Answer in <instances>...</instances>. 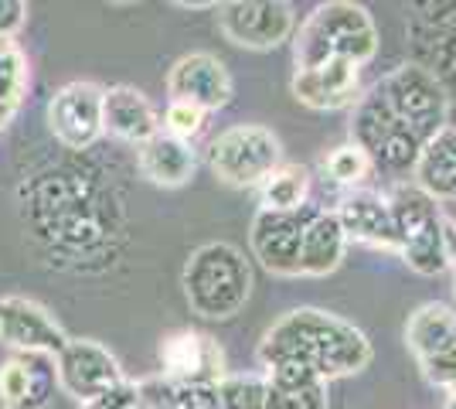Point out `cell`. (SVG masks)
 <instances>
[{
    "instance_id": "34",
    "label": "cell",
    "mask_w": 456,
    "mask_h": 409,
    "mask_svg": "<svg viewBox=\"0 0 456 409\" xmlns=\"http://www.w3.org/2000/svg\"><path fill=\"white\" fill-rule=\"evenodd\" d=\"M450 392H453V396H456V382H453V389H450Z\"/></svg>"
},
{
    "instance_id": "2",
    "label": "cell",
    "mask_w": 456,
    "mask_h": 409,
    "mask_svg": "<svg viewBox=\"0 0 456 409\" xmlns=\"http://www.w3.org/2000/svg\"><path fill=\"white\" fill-rule=\"evenodd\" d=\"M263 369L276 362H297L317 372L323 382L358 375L371 365V341L362 328L347 324L338 314L317 307H297L283 314L259 341Z\"/></svg>"
},
{
    "instance_id": "3",
    "label": "cell",
    "mask_w": 456,
    "mask_h": 409,
    "mask_svg": "<svg viewBox=\"0 0 456 409\" xmlns=\"http://www.w3.org/2000/svg\"><path fill=\"white\" fill-rule=\"evenodd\" d=\"M24 218L48 246L72 253L95 249L113 229L110 205L78 168H55L52 175L24 184Z\"/></svg>"
},
{
    "instance_id": "12",
    "label": "cell",
    "mask_w": 456,
    "mask_h": 409,
    "mask_svg": "<svg viewBox=\"0 0 456 409\" xmlns=\"http://www.w3.org/2000/svg\"><path fill=\"white\" fill-rule=\"evenodd\" d=\"M55 379L58 386L69 396H76L78 403H93L95 396L126 382L113 351L102 348L93 338H69L65 341V348L55 355Z\"/></svg>"
},
{
    "instance_id": "4",
    "label": "cell",
    "mask_w": 456,
    "mask_h": 409,
    "mask_svg": "<svg viewBox=\"0 0 456 409\" xmlns=\"http://www.w3.org/2000/svg\"><path fill=\"white\" fill-rule=\"evenodd\" d=\"M379 55V28L368 7L351 0H330L321 4L310 18L300 24L293 38V61L297 69L323 65V61H351L368 65Z\"/></svg>"
},
{
    "instance_id": "21",
    "label": "cell",
    "mask_w": 456,
    "mask_h": 409,
    "mask_svg": "<svg viewBox=\"0 0 456 409\" xmlns=\"http://www.w3.org/2000/svg\"><path fill=\"white\" fill-rule=\"evenodd\" d=\"M136 168L157 188H181L194 177L198 157H194V147L188 140H177V136L160 130L147 143L136 147Z\"/></svg>"
},
{
    "instance_id": "11",
    "label": "cell",
    "mask_w": 456,
    "mask_h": 409,
    "mask_svg": "<svg viewBox=\"0 0 456 409\" xmlns=\"http://www.w3.org/2000/svg\"><path fill=\"white\" fill-rule=\"evenodd\" d=\"M314 209L317 205L306 201L304 209H297V212H266V209L256 212L248 242H252L256 259L273 276H286V280L304 276L300 273V256H304V233Z\"/></svg>"
},
{
    "instance_id": "10",
    "label": "cell",
    "mask_w": 456,
    "mask_h": 409,
    "mask_svg": "<svg viewBox=\"0 0 456 409\" xmlns=\"http://www.w3.org/2000/svg\"><path fill=\"white\" fill-rule=\"evenodd\" d=\"M102 96L106 89L95 82H69L61 86L52 102H48V130L55 140L72 151V154H86L95 147V140L106 134L102 130Z\"/></svg>"
},
{
    "instance_id": "20",
    "label": "cell",
    "mask_w": 456,
    "mask_h": 409,
    "mask_svg": "<svg viewBox=\"0 0 456 409\" xmlns=\"http://www.w3.org/2000/svg\"><path fill=\"white\" fill-rule=\"evenodd\" d=\"M102 130L123 143H147L160 134V113L151 99L134 86H113L102 96Z\"/></svg>"
},
{
    "instance_id": "32",
    "label": "cell",
    "mask_w": 456,
    "mask_h": 409,
    "mask_svg": "<svg viewBox=\"0 0 456 409\" xmlns=\"http://www.w3.org/2000/svg\"><path fill=\"white\" fill-rule=\"evenodd\" d=\"M446 259L456 263V225H446Z\"/></svg>"
},
{
    "instance_id": "14",
    "label": "cell",
    "mask_w": 456,
    "mask_h": 409,
    "mask_svg": "<svg viewBox=\"0 0 456 409\" xmlns=\"http://www.w3.org/2000/svg\"><path fill=\"white\" fill-rule=\"evenodd\" d=\"M232 72L225 69V61L211 52H191L171 65L167 72V96L171 102H188L198 106L205 113H215L232 102Z\"/></svg>"
},
{
    "instance_id": "17",
    "label": "cell",
    "mask_w": 456,
    "mask_h": 409,
    "mask_svg": "<svg viewBox=\"0 0 456 409\" xmlns=\"http://www.w3.org/2000/svg\"><path fill=\"white\" fill-rule=\"evenodd\" d=\"M338 218H341L347 239L364 242V246H371V249H385V253L399 256V235H395L388 195L368 192V188H354V192H347V195L341 198Z\"/></svg>"
},
{
    "instance_id": "15",
    "label": "cell",
    "mask_w": 456,
    "mask_h": 409,
    "mask_svg": "<svg viewBox=\"0 0 456 409\" xmlns=\"http://www.w3.org/2000/svg\"><path fill=\"white\" fill-rule=\"evenodd\" d=\"M289 89H293L297 102H304L306 110H317V113L347 110L362 99V65L323 61V65L297 69Z\"/></svg>"
},
{
    "instance_id": "19",
    "label": "cell",
    "mask_w": 456,
    "mask_h": 409,
    "mask_svg": "<svg viewBox=\"0 0 456 409\" xmlns=\"http://www.w3.org/2000/svg\"><path fill=\"white\" fill-rule=\"evenodd\" d=\"M55 358L14 355L0 365V403L4 409H45L55 392Z\"/></svg>"
},
{
    "instance_id": "33",
    "label": "cell",
    "mask_w": 456,
    "mask_h": 409,
    "mask_svg": "<svg viewBox=\"0 0 456 409\" xmlns=\"http://www.w3.org/2000/svg\"><path fill=\"white\" fill-rule=\"evenodd\" d=\"M443 409H456V396H453V392H450V399H446V406H443Z\"/></svg>"
},
{
    "instance_id": "8",
    "label": "cell",
    "mask_w": 456,
    "mask_h": 409,
    "mask_svg": "<svg viewBox=\"0 0 456 409\" xmlns=\"http://www.w3.org/2000/svg\"><path fill=\"white\" fill-rule=\"evenodd\" d=\"M405 345L416 355L422 379L439 389L456 382V311L446 304H422L405 324Z\"/></svg>"
},
{
    "instance_id": "9",
    "label": "cell",
    "mask_w": 456,
    "mask_h": 409,
    "mask_svg": "<svg viewBox=\"0 0 456 409\" xmlns=\"http://www.w3.org/2000/svg\"><path fill=\"white\" fill-rule=\"evenodd\" d=\"M218 31L248 52H273L297 31V14L286 0H235L218 4Z\"/></svg>"
},
{
    "instance_id": "16",
    "label": "cell",
    "mask_w": 456,
    "mask_h": 409,
    "mask_svg": "<svg viewBox=\"0 0 456 409\" xmlns=\"http://www.w3.org/2000/svg\"><path fill=\"white\" fill-rule=\"evenodd\" d=\"M164 375L191 386H218L225 379V351L201 331H177L160 345Z\"/></svg>"
},
{
    "instance_id": "1",
    "label": "cell",
    "mask_w": 456,
    "mask_h": 409,
    "mask_svg": "<svg viewBox=\"0 0 456 409\" xmlns=\"http://www.w3.org/2000/svg\"><path fill=\"white\" fill-rule=\"evenodd\" d=\"M443 127H450L446 86L429 69L405 61L354 102L351 143H358L371 164L405 171Z\"/></svg>"
},
{
    "instance_id": "28",
    "label": "cell",
    "mask_w": 456,
    "mask_h": 409,
    "mask_svg": "<svg viewBox=\"0 0 456 409\" xmlns=\"http://www.w3.org/2000/svg\"><path fill=\"white\" fill-rule=\"evenodd\" d=\"M205 119H208V113L198 110V106H188V102H167L160 127H164V134H171V136H177V140H188L191 143L194 136L205 130Z\"/></svg>"
},
{
    "instance_id": "6",
    "label": "cell",
    "mask_w": 456,
    "mask_h": 409,
    "mask_svg": "<svg viewBox=\"0 0 456 409\" xmlns=\"http://www.w3.org/2000/svg\"><path fill=\"white\" fill-rule=\"evenodd\" d=\"M388 209L405 266L419 276H436L446 270V222L439 215L436 198H429L419 184H395L388 192Z\"/></svg>"
},
{
    "instance_id": "13",
    "label": "cell",
    "mask_w": 456,
    "mask_h": 409,
    "mask_svg": "<svg viewBox=\"0 0 456 409\" xmlns=\"http://www.w3.org/2000/svg\"><path fill=\"white\" fill-rule=\"evenodd\" d=\"M0 341L20 355L55 358L65 348L69 334L45 304L31 297H0Z\"/></svg>"
},
{
    "instance_id": "5",
    "label": "cell",
    "mask_w": 456,
    "mask_h": 409,
    "mask_svg": "<svg viewBox=\"0 0 456 409\" xmlns=\"http://www.w3.org/2000/svg\"><path fill=\"white\" fill-rule=\"evenodd\" d=\"M181 287L191 311L205 321H232L252 293V266L232 242H205L188 256Z\"/></svg>"
},
{
    "instance_id": "27",
    "label": "cell",
    "mask_w": 456,
    "mask_h": 409,
    "mask_svg": "<svg viewBox=\"0 0 456 409\" xmlns=\"http://www.w3.org/2000/svg\"><path fill=\"white\" fill-rule=\"evenodd\" d=\"M371 157L364 154L358 143H341V147H334L330 154L323 157V175L330 177L334 184H341V188H358L364 177L371 175Z\"/></svg>"
},
{
    "instance_id": "25",
    "label": "cell",
    "mask_w": 456,
    "mask_h": 409,
    "mask_svg": "<svg viewBox=\"0 0 456 409\" xmlns=\"http://www.w3.org/2000/svg\"><path fill=\"white\" fill-rule=\"evenodd\" d=\"M28 89V59L14 38H0V130L18 113Z\"/></svg>"
},
{
    "instance_id": "23",
    "label": "cell",
    "mask_w": 456,
    "mask_h": 409,
    "mask_svg": "<svg viewBox=\"0 0 456 409\" xmlns=\"http://www.w3.org/2000/svg\"><path fill=\"white\" fill-rule=\"evenodd\" d=\"M416 184L436 201L456 198V127H443L412 164Z\"/></svg>"
},
{
    "instance_id": "30",
    "label": "cell",
    "mask_w": 456,
    "mask_h": 409,
    "mask_svg": "<svg viewBox=\"0 0 456 409\" xmlns=\"http://www.w3.org/2000/svg\"><path fill=\"white\" fill-rule=\"evenodd\" d=\"M82 409H151L143 399H140V386L136 382H119L116 389L95 396L93 403H82Z\"/></svg>"
},
{
    "instance_id": "31",
    "label": "cell",
    "mask_w": 456,
    "mask_h": 409,
    "mask_svg": "<svg viewBox=\"0 0 456 409\" xmlns=\"http://www.w3.org/2000/svg\"><path fill=\"white\" fill-rule=\"evenodd\" d=\"M28 20V4L20 0H0V38H14Z\"/></svg>"
},
{
    "instance_id": "35",
    "label": "cell",
    "mask_w": 456,
    "mask_h": 409,
    "mask_svg": "<svg viewBox=\"0 0 456 409\" xmlns=\"http://www.w3.org/2000/svg\"><path fill=\"white\" fill-rule=\"evenodd\" d=\"M453 225H456V222H453Z\"/></svg>"
},
{
    "instance_id": "29",
    "label": "cell",
    "mask_w": 456,
    "mask_h": 409,
    "mask_svg": "<svg viewBox=\"0 0 456 409\" xmlns=\"http://www.w3.org/2000/svg\"><path fill=\"white\" fill-rule=\"evenodd\" d=\"M266 409H327V382L306 389H273L269 386Z\"/></svg>"
},
{
    "instance_id": "7",
    "label": "cell",
    "mask_w": 456,
    "mask_h": 409,
    "mask_svg": "<svg viewBox=\"0 0 456 409\" xmlns=\"http://www.w3.org/2000/svg\"><path fill=\"white\" fill-rule=\"evenodd\" d=\"M283 164V143L263 123L228 127L208 143V168L228 188H259Z\"/></svg>"
},
{
    "instance_id": "22",
    "label": "cell",
    "mask_w": 456,
    "mask_h": 409,
    "mask_svg": "<svg viewBox=\"0 0 456 409\" xmlns=\"http://www.w3.org/2000/svg\"><path fill=\"white\" fill-rule=\"evenodd\" d=\"M344 249H347V235L338 212L330 209H314L304 233V256H300V273L304 276H330L341 266Z\"/></svg>"
},
{
    "instance_id": "26",
    "label": "cell",
    "mask_w": 456,
    "mask_h": 409,
    "mask_svg": "<svg viewBox=\"0 0 456 409\" xmlns=\"http://www.w3.org/2000/svg\"><path fill=\"white\" fill-rule=\"evenodd\" d=\"M266 375H225L215 386L218 409H266Z\"/></svg>"
},
{
    "instance_id": "18",
    "label": "cell",
    "mask_w": 456,
    "mask_h": 409,
    "mask_svg": "<svg viewBox=\"0 0 456 409\" xmlns=\"http://www.w3.org/2000/svg\"><path fill=\"white\" fill-rule=\"evenodd\" d=\"M412 20L416 41V65L429 69L443 82V76L456 78V4H426Z\"/></svg>"
},
{
    "instance_id": "24",
    "label": "cell",
    "mask_w": 456,
    "mask_h": 409,
    "mask_svg": "<svg viewBox=\"0 0 456 409\" xmlns=\"http://www.w3.org/2000/svg\"><path fill=\"white\" fill-rule=\"evenodd\" d=\"M310 201V171L304 164H280L259 184V209L266 212H297Z\"/></svg>"
}]
</instances>
